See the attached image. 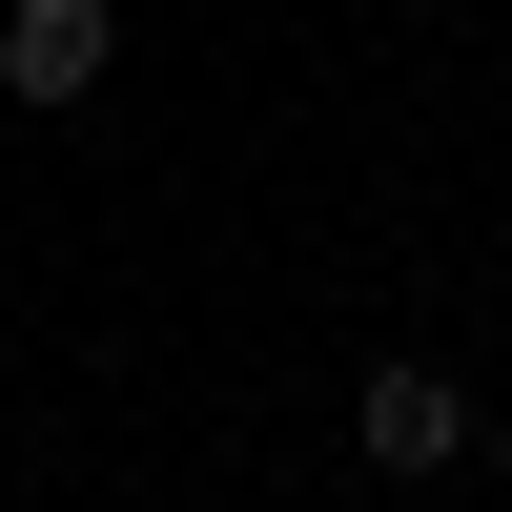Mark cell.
Listing matches in <instances>:
<instances>
[{"label": "cell", "instance_id": "cell-1", "mask_svg": "<svg viewBox=\"0 0 512 512\" xmlns=\"http://www.w3.org/2000/svg\"><path fill=\"white\" fill-rule=\"evenodd\" d=\"M103 62H123V0H0V103H103Z\"/></svg>", "mask_w": 512, "mask_h": 512}, {"label": "cell", "instance_id": "cell-2", "mask_svg": "<svg viewBox=\"0 0 512 512\" xmlns=\"http://www.w3.org/2000/svg\"><path fill=\"white\" fill-rule=\"evenodd\" d=\"M349 451H369V472H451V451H472V390H451V369H369V390H349Z\"/></svg>", "mask_w": 512, "mask_h": 512}, {"label": "cell", "instance_id": "cell-3", "mask_svg": "<svg viewBox=\"0 0 512 512\" xmlns=\"http://www.w3.org/2000/svg\"><path fill=\"white\" fill-rule=\"evenodd\" d=\"M492 492H512V410H492Z\"/></svg>", "mask_w": 512, "mask_h": 512}]
</instances>
